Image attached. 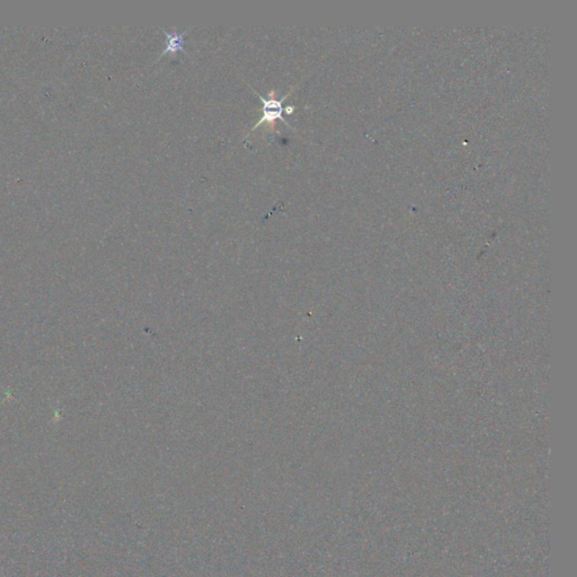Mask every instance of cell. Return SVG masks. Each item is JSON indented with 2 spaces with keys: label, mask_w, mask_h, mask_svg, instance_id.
Masks as SVG:
<instances>
[{
  "label": "cell",
  "mask_w": 577,
  "mask_h": 577,
  "mask_svg": "<svg viewBox=\"0 0 577 577\" xmlns=\"http://www.w3.org/2000/svg\"><path fill=\"white\" fill-rule=\"evenodd\" d=\"M297 86H298V85L293 86L292 88L287 91V94L283 95L281 98H277V91H270L269 95H267V98H265V97L262 96L260 93H257V91L252 88V91H254V93H255V94L260 97V100L263 102V116L260 118V121H258L255 126H252L250 131L248 132L247 136L250 135V132L254 131V130L257 129V128H260V126H262L263 123H267L270 126H271V128H273L274 123H275L277 120H281V121L285 122V123L287 124V126H289L291 130L295 131V128L291 126L290 124H289V122H287V120H285V118L282 116L283 111H285V108H283L282 104L283 102L287 100V97L289 96V95H290L293 91H295V88Z\"/></svg>",
  "instance_id": "6da1fadb"
},
{
  "label": "cell",
  "mask_w": 577,
  "mask_h": 577,
  "mask_svg": "<svg viewBox=\"0 0 577 577\" xmlns=\"http://www.w3.org/2000/svg\"><path fill=\"white\" fill-rule=\"evenodd\" d=\"M190 30H191V27L188 29V30L182 31V32H178V31L176 30L167 31L163 29L161 31L164 32L165 36H166V48H165L164 51L161 52L158 60L160 59L161 57L166 56L167 53H178V51L186 52L184 44H185L186 33Z\"/></svg>",
  "instance_id": "7a4b0ae2"
},
{
  "label": "cell",
  "mask_w": 577,
  "mask_h": 577,
  "mask_svg": "<svg viewBox=\"0 0 577 577\" xmlns=\"http://www.w3.org/2000/svg\"><path fill=\"white\" fill-rule=\"evenodd\" d=\"M295 106H291V105H287V106H285V112L287 114L293 113V111H295Z\"/></svg>",
  "instance_id": "3957f363"
}]
</instances>
